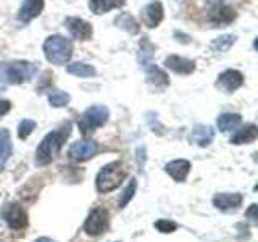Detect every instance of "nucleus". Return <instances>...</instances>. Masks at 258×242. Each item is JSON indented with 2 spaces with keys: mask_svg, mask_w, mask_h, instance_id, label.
<instances>
[{
  "mask_svg": "<svg viewBox=\"0 0 258 242\" xmlns=\"http://www.w3.org/2000/svg\"><path fill=\"white\" fill-rule=\"evenodd\" d=\"M70 133H71V125H67L60 129H56V131L48 133L36 150V165L45 166L50 163L56 153L60 152V149L63 147L64 141L68 139Z\"/></svg>",
  "mask_w": 258,
  "mask_h": 242,
  "instance_id": "1",
  "label": "nucleus"
},
{
  "mask_svg": "<svg viewBox=\"0 0 258 242\" xmlns=\"http://www.w3.org/2000/svg\"><path fill=\"white\" fill-rule=\"evenodd\" d=\"M126 176H127V171L121 161H111V163L105 165L95 177L97 192L107 194V192L115 191L118 186L126 179Z\"/></svg>",
  "mask_w": 258,
  "mask_h": 242,
  "instance_id": "2",
  "label": "nucleus"
},
{
  "mask_svg": "<svg viewBox=\"0 0 258 242\" xmlns=\"http://www.w3.org/2000/svg\"><path fill=\"white\" fill-rule=\"evenodd\" d=\"M44 53L45 58L50 63L56 65V67H61V65L68 63L71 58L73 44L71 40L63 36H50L44 42Z\"/></svg>",
  "mask_w": 258,
  "mask_h": 242,
  "instance_id": "3",
  "label": "nucleus"
},
{
  "mask_svg": "<svg viewBox=\"0 0 258 242\" xmlns=\"http://www.w3.org/2000/svg\"><path fill=\"white\" fill-rule=\"evenodd\" d=\"M108 116H110V113L105 105H92V107H89L83 115H81L78 126L83 134H89L91 131H94V129L102 128L108 121Z\"/></svg>",
  "mask_w": 258,
  "mask_h": 242,
  "instance_id": "4",
  "label": "nucleus"
},
{
  "mask_svg": "<svg viewBox=\"0 0 258 242\" xmlns=\"http://www.w3.org/2000/svg\"><path fill=\"white\" fill-rule=\"evenodd\" d=\"M108 212L105 210L103 207H95L91 210V213H89L87 220L84 223V232L87 236H100L102 232L107 231L108 228Z\"/></svg>",
  "mask_w": 258,
  "mask_h": 242,
  "instance_id": "5",
  "label": "nucleus"
},
{
  "mask_svg": "<svg viewBox=\"0 0 258 242\" xmlns=\"http://www.w3.org/2000/svg\"><path fill=\"white\" fill-rule=\"evenodd\" d=\"M5 65H7L8 84H21L26 83V81H31L37 71V68L29 62H13Z\"/></svg>",
  "mask_w": 258,
  "mask_h": 242,
  "instance_id": "6",
  "label": "nucleus"
},
{
  "mask_svg": "<svg viewBox=\"0 0 258 242\" xmlns=\"http://www.w3.org/2000/svg\"><path fill=\"white\" fill-rule=\"evenodd\" d=\"M2 216H4V220L7 221V224L10 226L12 229L20 231V229H24L28 226L26 210H24V207L21 204H16V202L5 205Z\"/></svg>",
  "mask_w": 258,
  "mask_h": 242,
  "instance_id": "7",
  "label": "nucleus"
},
{
  "mask_svg": "<svg viewBox=\"0 0 258 242\" xmlns=\"http://www.w3.org/2000/svg\"><path fill=\"white\" fill-rule=\"evenodd\" d=\"M244 84V75H242L240 71L237 70H226L223 71L220 76L216 79V89H220V91L226 92V94H231L234 91H237V89Z\"/></svg>",
  "mask_w": 258,
  "mask_h": 242,
  "instance_id": "8",
  "label": "nucleus"
},
{
  "mask_svg": "<svg viewBox=\"0 0 258 242\" xmlns=\"http://www.w3.org/2000/svg\"><path fill=\"white\" fill-rule=\"evenodd\" d=\"M97 142L92 139H81L78 142H75L68 149V155L71 160L75 161H86L89 158H92L97 152Z\"/></svg>",
  "mask_w": 258,
  "mask_h": 242,
  "instance_id": "9",
  "label": "nucleus"
},
{
  "mask_svg": "<svg viewBox=\"0 0 258 242\" xmlns=\"http://www.w3.org/2000/svg\"><path fill=\"white\" fill-rule=\"evenodd\" d=\"M141 20L144 26H147L150 29L157 28L163 21V5H161V2L153 0V2L145 5L141 10Z\"/></svg>",
  "mask_w": 258,
  "mask_h": 242,
  "instance_id": "10",
  "label": "nucleus"
},
{
  "mask_svg": "<svg viewBox=\"0 0 258 242\" xmlns=\"http://www.w3.org/2000/svg\"><path fill=\"white\" fill-rule=\"evenodd\" d=\"M165 68L177 73V75H190L196 71V62L179 55H168L165 58Z\"/></svg>",
  "mask_w": 258,
  "mask_h": 242,
  "instance_id": "11",
  "label": "nucleus"
},
{
  "mask_svg": "<svg viewBox=\"0 0 258 242\" xmlns=\"http://www.w3.org/2000/svg\"><path fill=\"white\" fill-rule=\"evenodd\" d=\"M236 20V12L228 5H216L208 12V21L215 26H226Z\"/></svg>",
  "mask_w": 258,
  "mask_h": 242,
  "instance_id": "12",
  "label": "nucleus"
},
{
  "mask_svg": "<svg viewBox=\"0 0 258 242\" xmlns=\"http://www.w3.org/2000/svg\"><path fill=\"white\" fill-rule=\"evenodd\" d=\"M44 0H23V4L18 10V20L21 23H29L42 13Z\"/></svg>",
  "mask_w": 258,
  "mask_h": 242,
  "instance_id": "13",
  "label": "nucleus"
},
{
  "mask_svg": "<svg viewBox=\"0 0 258 242\" xmlns=\"http://www.w3.org/2000/svg\"><path fill=\"white\" fill-rule=\"evenodd\" d=\"M67 28L70 31V34L78 40H89L92 37L91 23L84 21L83 18H68Z\"/></svg>",
  "mask_w": 258,
  "mask_h": 242,
  "instance_id": "14",
  "label": "nucleus"
},
{
  "mask_svg": "<svg viewBox=\"0 0 258 242\" xmlns=\"http://www.w3.org/2000/svg\"><path fill=\"white\" fill-rule=\"evenodd\" d=\"M165 171L173 177L174 181L177 183H182L185 181V177H187L189 171H190V163L187 160H173L166 163L165 166Z\"/></svg>",
  "mask_w": 258,
  "mask_h": 242,
  "instance_id": "15",
  "label": "nucleus"
},
{
  "mask_svg": "<svg viewBox=\"0 0 258 242\" xmlns=\"http://www.w3.org/2000/svg\"><path fill=\"white\" fill-rule=\"evenodd\" d=\"M242 204V196L240 194H216L213 197V205L216 208L228 212V210H234L240 207Z\"/></svg>",
  "mask_w": 258,
  "mask_h": 242,
  "instance_id": "16",
  "label": "nucleus"
},
{
  "mask_svg": "<svg viewBox=\"0 0 258 242\" xmlns=\"http://www.w3.org/2000/svg\"><path fill=\"white\" fill-rule=\"evenodd\" d=\"M258 137V128L255 125H245L244 128L237 129V133L231 137V144L240 145V144H252Z\"/></svg>",
  "mask_w": 258,
  "mask_h": 242,
  "instance_id": "17",
  "label": "nucleus"
},
{
  "mask_svg": "<svg viewBox=\"0 0 258 242\" xmlns=\"http://www.w3.org/2000/svg\"><path fill=\"white\" fill-rule=\"evenodd\" d=\"M153 52H155V47L152 45V42L147 37H142L139 42V53H137V62H139L141 68H149L153 60Z\"/></svg>",
  "mask_w": 258,
  "mask_h": 242,
  "instance_id": "18",
  "label": "nucleus"
},
{
  "mask_svg": "<svg viewBox=\"0 0 258 242\" xmlns=\"http://www.w3.org/2000/svg\"><path fill=\"white\" fill-rule=\"evenodd\" d=\"M215 131L212 126H205V125H196L192 129V139L194 142H197L200 147H207V145L213 141Z\"/></svg>",
  "mask_w": 258,
  "mask_h": 242,
  "instance_id": "19",
  "label": "nucleus"
},
{
  "mask_svg": "<svg viewBox=\"0 0 258 242\" xmlns=\"http://www.w3.org/2000/svg\"><path fill=\"white\" fill-rule=\"evenodd\" d=\"M147 71V83L152 84L153 87L161 89V87H166L169 84V79L166 76V73L163 70L157 68L155 65H150L149 68H145Z\"/></svg>",
  "mask_w": 258,
  "mask_h": 242,
  "instance_id": "20",
  "label": "nucleus"
},
{
  "mask_svg": "<svg viewBox=\"0 0 258 242\" xmlns=\"http://www.w3.org/2000/svg\"><path fill=\"white\" fill-rule=\"evenodd\" d=\"M12 155V137L8 129H0V171Z\"/></svg>",
  "mask_w": 258,
  "mask_h": 242,
  "instance_id": "21",
  "label": "nucleus"
},
{
  "mask_svg": "<svg viewBox=\"0 0 258 242\" xmlns=\"http://www.w3.org/2000/svg\"><path fill=\"white\" fill-rule=\"evenodd\" d=\"M242 121V116L239 113H223V115L218 116L216 119V125L220 128V131L223 133H228V131H232V129H236Z\"/></svg>",
  "mask_w": 258,
  "mask_h": 242,
  "instance_id": "22",
  "label": "nucleus"
},
{
  "mask_svg": "<svg viewBox=\"0 0 258 242\" xmlns=\"http://www.w3.org/2000/svg\"><path fill=\"white\" fill-rule=\"evenodd\" d=\"M67 71L70 73V75L78 76V78H92L97 73L92 65H87L84 62H75V63L68 65Z\"/></svg>",
  "mask_w": 258,
  "mask_h": 242,
  "instance_id": "23",
  "label": "nucleus"
},
{
  "mask_svg": "<svg viewBox=\"0 0 258 242\" xmlns=\"http://www.w3.org/2000/svg\"><path fill=\"white\" fill-rule=\"evenodd\" d=\"M115 24H116L118 28L123 29V31L131 32V34H136V32L139 31V24H137V21L133 18L131 15H127V13H121L118 18L115 20Z\"/></svg>",
  "mask_w": 258,
  "mask_h": 242,
  "instance_id": "24",
  "label": "nucleus"
},
{
  "mask_svg": "<svg viewBox=\"0 0 258 242\" xmlns=\"http://www.w3.org/2000/svg\"><path fill=\"white\" fill-rule=\"evenodd\" d=\"M236 36L234 34H223V36H220V37H216L213 42H212V48H215L216 52H221V53H224V52H228L229 48L236 44Z\"/></svg>",
  "mask_w": 258,
  "mask_h": 242,
  "instance_id": "25",
  "label": "nucleus"
},
{
  "mask_svg": "<svg viewBox=\"0 0 258 242\" xmlns=\"http://www.w3.org/2000/svg\"><path fill=\"white\" fill-rule=\"evenodd\" d=\"M136 189H137V181L134 179V177H131V179H129V184L124 188L123 194H121V199H119V204H118L119 208H124L129 204V200L134 197Z\"/></svg>",
  "mask_w": 258,
  "mask_h": 242,
  "instance_id": "26",
  "label": "nucleus"
},
{
  "mask_svg": "<svg viewBox=\"0 0 258 242\" xmlns=\"http://www.w3.org/2000/svg\"><path fill=\"white\" fill-rule=\"evenodd\" d=\"M70 100H71V97L67 92L56 91V92H52L50 95H48V102H50V105H52V107H55V108L67 107V105L70 103Z\"/></svg>",
  "mask_w": 258,
  "mask_h": 242,
  "instance_id": "27",
  "label": "nucleus"
},
{
  "mask_svg": "<svg viewBox=\"0 0 258 242\" xmlns=\"http://www.w3.org/2000/svg\"><path fill=\"white\" fill-rule=\"evenodd\" d=\"M36 129V121L32 119H23L18 126V137L20 139H26L31 136V133Z\"/></svg>",
  "mask_w": 258,
  "mask_h": 242,
  "instance_id": "28",
  "label": "nucleus"
},
{
  "mask_svg": "<svg viewBox=\"0 0 258 242\" xmlns=\"http://www.w3.org/2000/svg\"><path fill=\"white\" fill-rule=\"evenodd\" d=\"M89 8H91V12L95 15H103L110 12L107 0H89Z\"/></svg>",
  "mask_w": 258,
  "mask_h": 242,
  "instance_id": "29",
  "label": "nucleus"
},
{
  "mask_svg": "<svg viewBox=\"0 0 258 242\" xmlns=\"http://www.w3.org/2000/svg\"><path fill=\"white\" fill-rule=\"evenodd\" d=\"M155 228L160 231V232H173V231H176V228H177V224L176 223H173V221H169V220H158L157 223H155Z\"/></svg>",
  "mask_w": 258,
  "mask_h": 242,
  "instance_id": "30",
  "label": "nucleus"
},
{
  "mask_svg": "<svg viewBox=\"0 0 258 242\" xmlns=\"http://www.w3.org/2000/svg\"><path fill=\"white\" fill-rule=\"evenodd\" d=\"M8 86V78H7V65L0 63V92L5 91Z\"/></svg>",
  "mask_w": 258,
  "mask_h": 242,
  "instance_id": "31",
  "label": "nucleus"
},
{
  "mask_svg": "<svg viewBox=\"0 0 258 242\" xmlns=\"http://www.w3.org/2000/svg\"><path fill=\"white\" fill-rule=\"evenodd\" d=\"M10 110H12V102L10 100H5V99L0 100V118H2L4 115H7Z\"/></svg>",
  "mask_w": 258,
  "mask_h": 242,
  "instance_id": "32",
  "label": "nucleus"
},
{
  "mask_svg": "<svg viewBox=\"0 0 258 242\" xmlns=\"http://www.w3.org/2000/svg\"><path fill=\"white\" fill-rule=\"evenodd\" d=\"M126 4V0H107V5L108 8L111 10V8H119V7H123Z\"/></svg>",
  "mask_w": 258,
  "mask_h": 242,
  "instance_id": "33",
  "label": "nucleus"
},
{
  "mask_svg": "<svg viewBox=\"0 0 258 242\" xmlns=\"http://www.w3.org/2000/svg\"><path fill=\"white\" fill-rule=\"evenodd\" d=\"M247 216H250V218H252V220L255 221L256 220V205L253 204V205H250V210H248V212L245 213Z\"/></svg>",
  "mask_w": 258,
  "mask_h": 242,
  "instance_id": "34",
  "label": "nucleus"
},
{
  "mask_svg": "<svg viewBox=\"0 0 258 242\" xmlns=\"http://www.w3.org/2000/svg\"><path fill=\"white\" fill-rule=\"evenodd\" d=\"M36 242H55V240H52V239H48V237H40V239H37Z\"/></svg>",
  "mask_w": 258,
  "mask_h": 242,
  "instance_id": "35",
  "label": "nucleus"
},
{
  "mask_svg": "<svg viewBox=\"0 0 258 242\" xmlns=\"http://www.w3.org/2000/svg\"><path fill=\"white\" fill-rule=\"evenodd\" d=\"M208 2H220V0H208Z\"/></svg>",
  "mask_w": 258,
  "mask_h": 242,
  "instance_id": "36",
  "label": "nucleus"
}]
</instances>
